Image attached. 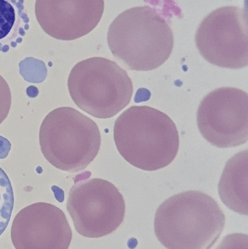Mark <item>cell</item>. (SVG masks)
I'll return each mask as SVG.
<instances>
[{"mask_svg": "<svg viewBox=\"0 0 248 249\" xmlns=\"http://www.w3.org/2000/svg\"><path fill=\"white\" fill-rule=\"evenodd\" d=\"M225 224V214L212 197L191 190L172 196L159 206L154 232L167 249H211Z\"/></svg>", "mask_w": 248, "mask_h": 249, "instance_id": "6da1fadb", "label": "cell"}, {"mask_svg": "<svg viewBox=\"0 0 248 249\" xmlns=\"http://www.w3.org/2000/svg\"><path fill=\"white\" fill-rule=\"evenodd\" d=\"M114 139L127 162L147 171L170 165L179 148V132L173 121L147 106H134L125 111L115 122Z\"/></svg>", "mask_w": 248, "mask_h": 249, "instance_id": "7a4b0ae2", "label": "cell"}, {"mask_svg": "<svg viewBox=\"0 0 248 249\" xmlns=\"http://www.w3.org/2000/svg\"><path fill=\"white\" fill-rule=\"evenodd\" d=\"M109 49L128 70L151 71L171 55L173 34L165 19L149 6L128 9L112 22L108 31Z\"/></svg>", "mask_w": 248, "mask_h": 249, "instance_id": "3957f363", "label": "cell"}, {"mask_svg": "<svg viewBox=\"0 0 248 249\" xmlns=\"http://www.w3.org/2000/svg\"><path fill=\"white\" fill-rule=\"evenodd\" d=\"M100 142L97 124L68 107L50 112L39 130V143L45 159L67 172L85 169L97 156Z\"/></svg>", "mask_w": 248, "mask_h": 249, "instance_id": "277c9868", "label": "cell"}, {"mask_svg": "<svg viewBox=\"0 0 248 249\" xmlns=\"http://www.w3.org/2000/svg\"><path fill=\"white\" fill-rule=\"evenodd\" d=\"M68 91L74 104L91 116L107 119L126 107L133 86L115 61L93 57L77 63L70 72Z\"/></svg>", "mask_w": 248, "mask_h": 249, "instance_id": "5b68a950", "label": "cell"}, {"mask_svg": "<svg viewBox=\"0 0 248 249\" xmlns=\"http://www.w3.org/2000/svg\"><path fill=\"white\" fill-rule=\"evenodd\" d=\"M67 210L80 235L98 238L109 235L120 226L125 218V203L113 184L91 178L73 185L68 193Z\"/></svg>", "mask_w": 248, "mask_h": 249, "instance_id": "8992f818", "label": "cell"}, {"mask_svg": "<svg viewBox=\"0 0 248 249\" xmlns=\"http://www.w3.org/2000/svg\"><path fill=\"white\" fill-rule=\"evenodd\" d=\"M195 42L202 56L213 65L232 70L247 67V10L236 6L214 10L198 27Z\"/></svg>", "mask_w": 248, "mask_h": 249, "instance_id": "52a82bcc", "label": "cell"}, {"mask_svg": "<svg viewBox=\"0 0 248 249\" xmlns=\"http://www.w3.org/2000/svg\"><path fill=\"white\" fill-rule=\"evenodd\" d=\"M202 136L221 149L244 144L248 140V95L235 88H221L207 95L198 108Z\"/></svg>", "mask_w": 248, "mask_h": 249, "instance_id": "ba28073f", "label": "cell"}, {"mask_svg": "<svg viewBox=\"0 0 248 249\" xmlns=\"http://www.w3.org/2000/svg\"><path fill=\"white\" fill-rule=\"evenodd\" d=\"M72 231L61 209L47 203L30 205L18 212L11 228L16 249H68Z\"/></svg>", "mask_w": 248, "mask_h": 249, "instance_id": "9c48e42d", "label": "cell"}, {"mask_svg": "<svg viewBox=\"0 0 248 249\" xmlns=\"http://www.w3.org/2000/svg\"><path fill=\"white\" fill-rule=\"evenodd\" d=\"M104 0H36L35 15L52 37L71 41L88 35L103 16Z\"/></svg>", "mask_w": 248, "mask_h": 249, "instance_id": "30bf717a", "label": "cell"}, {"mask_svg": "<svg viewBox=\"0 0 248 249\" xmlns=\"http://www.w3.org/2000/svg\"><path fill=\"white\" fill-rule=\"evenodd\" d=\"M223 203L240 214H248V151L234 155L226 164L218 184Z\"/></svg>", "mask_w": 248, "mask_h": 249, "instance_id": "8fae6325", "label": "cell"}, {"mask_svg": "<svg viewBox=\"0 0 248 249\" xmlns=\"http://www.w3.org/2000/svg\"><path fill=\"white\" fill-rule=\"evenodd\" d=\"M29 23L23 0H0V50L24 36Z\"/></svg>", "mask_w": 248, "mask_h": 249, "instance_id": "7c38bea8", "label": "cell"}, {"mask_svg": "<svg viewBox=\"0 0 248 249\" xmlns=\"http://www.w3.org/2000/svg\"><path fill=\"white\" fill-rule=\"evenodd\" d=\"M14 206L13 187L7 174L0 168V236L7 229Z\"/></svg>", "mask_w": 248, "mask_h": 249, "instance_id": "4fadbf2b", "label": "cell"}, {"mask_svg": "<svg viewBox=\"0 0 248 249\" xmlns=\"http://www.w3.org/2000/svg\"><path fill=\"white\" fill-rule=\"evenodd\" d=\"M12 104L11 91L7 82L0 75V124L7 118Z\"/></svg>", "mask_w": 248, "mask_h": 249, "instance_id": "5bb4252c", "label": "cell"}, {"mask_svg": "<svg viewBox=\"0 0 248 249\" xmlns=\"http://www.w3.org/2000/svg\"><path fill=\"white\" fill-rule=\"evenodd\" d=\"M215 249H248V235L243 233L227 235Z\"/></svg>", "mask_w": 248, "mask_h": 249, "instance_id": "9a60e30c", "label": "cell"}]
</instances>
